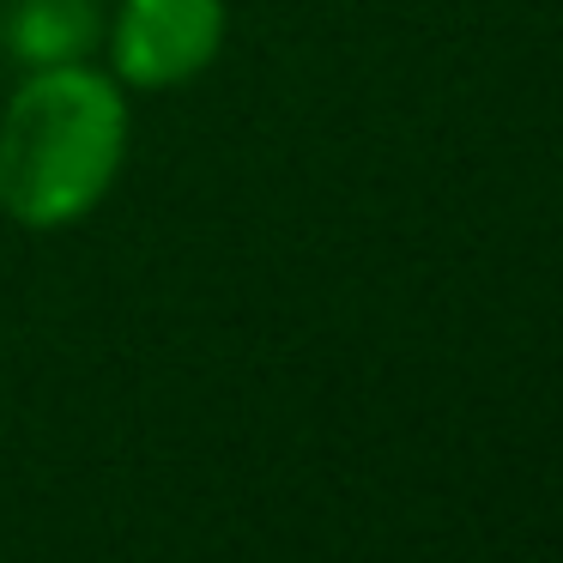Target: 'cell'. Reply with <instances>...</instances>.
<instances>
[{
  "mask_svg": "<svg viewBox=\"0 0 563 563\" xmlns=\"http://www.w3.org/2000/svg\"><path fill=\"white\" fill-rule=\"evenodd\" d=\"M224 0H122L110 25V79L134 91H176L224 49Z\"/></svg>",
  "mask_w": 563,
  "mask_h": 563,
  "instance_id": "obj_2",
  "label": "cell"
},
{
  "mask_svg": "<svg viewBox=\"0 0 563 563\" xmlns=\"http://www.w3.org/2000/svg\"><path fill=\"white\" fill-rule=\"evenodd\" d=\"M98 43V0H13L7 13V49L25 67L86 62Z\"/></svg>",
  "mask_w": 563,
  "mask_h": 563,
  "instance_id": "obj_3",
  "label": "cell"
},
{
  "mask_svg": "<svg viewBox=\"0 0 563 563\" xmlns=\"http://www.w3.org/2000/svg\"><path fill=\"white\" fill-rule=\"evenodd\" d=\"M122 158V86L86 62L31 67L0 110V212L25 231H67L103 207Z\"/></svg>",
  "mask_w": 563,
  "mask_h": 563,
  "instance_id": "obj_1",
  "label": "cell"
}]
</instances>
